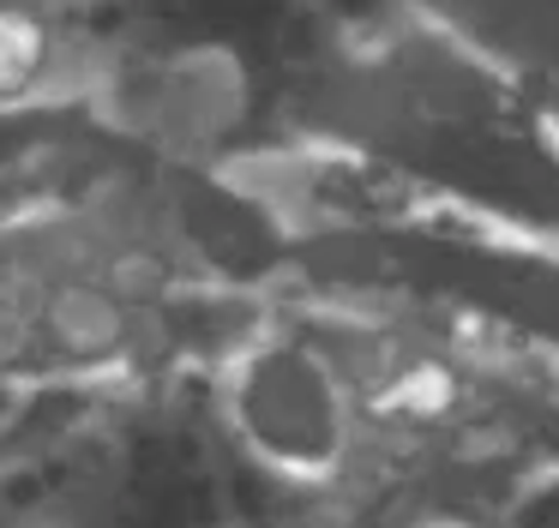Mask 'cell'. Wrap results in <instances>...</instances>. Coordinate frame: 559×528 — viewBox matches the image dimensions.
<instances>
[{
	"instance_id": "cell-1",
	"label": "cell",
	"mask_w": 559,
	"mask_h": 528,
	"mask_svg": "<svg viewBox=\"0 0 559 528\" xmlns=\"http://www.w3.org/2000/svg\"><path fill=\"white\" fill-rule=\"evenodd\" d=\"M295 127L421 204L559 247V120L451 36L379 7L295 79Z\"/></svg>"
},
{
	"instance_id": "cell-2",
	"label": "cell",
	"mask_w": 559,
	"mask_h": 528,
	"mask_svg": "<svg viewBox=\"0 0 559 528\" xmlns=\"http://www.w3.org/2000/svg\"><path fill=\"white\" fill-rule=\"evenodd\" d=\"M223 439L241 463L289 492L361 487L367 420L337 348L313 319H289L253 336L211 391Z\"/></svg>"
},
{
	"instance_id": "cell-3",
	"label": "cell",
	"mask_w": 559,
	"mask_h": 528,
	"mask_svg": "<svg viewBox=\"0 0 559 528\" xmlns=\"http://www.w3.org/2000/svg\"><path fill=\"white\" fill-rule=\"evenodd\" d=\"M391 12L469 48L559 120V0H385Z\"/></svg>"
},
{
	"instance_id": "cell-4",
	"label": "cell",
	"mask_w": 559,
	"mask_h": 528,
	"mask_svg": "<svg viewBox=\"0 0 559 528\" xmlns=\"http://www.w3.org/2000/svg\"><path fill=\"white\" fill-rule=\"evenodd\" d=\"M109 43L61 19L49 0H0V120L97 96Z\"/></svg>"
},
{
	"instance_id": "cell-5",
	"label": "cell",
	"mask_w": 559,
	"mask_h": 528,
	"mask_svg": "<svg viewBox=\"0 0 559 528\" xmlns=\"http://www.w3.org/2000/svg\"><path fill=\"white\" fill-rule=\"evenodd\" d=\"M367 528H487V523H463V516H421V511H379V523Z\"/></svg>"
}]
</instances>
